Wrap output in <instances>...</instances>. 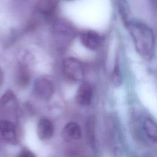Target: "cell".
Wrapping results in <instances>:
<instances>
[{"label":"cell","mask_w":157,"mask_h":157,"mask_svg":"<svg viewBox=\"0 0 157 157\" xmlns=\"http://www.w3.org/2000/svg\"><path fill=\"white\" fill-rule=\"evenodd\" d=\"M15 82L18 87L25 88L28 86L31 81V73L28 66L23 63H20L15 72Z\"/></svg>","instance_id":"ba28073f"},{"label":"cell","mask_w":157,"mask_h":157,"mask_svg":"<svg viewBox=\"0 0 157 157\" xmlns=\"http://www.w3.org/2000/svg\"><path fill=\"white\" fill-rule=\"evenodd\" d=\"M82 45L90 50H96L101 44V39L99 34L93 30L83 31L80 36Z\"/></svg>","instance_id":"8992f818"},{"label":"cell","mask_w":157,"mask_h":157,"mask_svg":"<svg viewBox=\"0 0 157 157\" xmlns=\"http://www.w3.org/2000/svg\"><path fill=\"white\" fill-rule=\"evenodd\" d=\"M62 71L64 75L73 82L80 81L84 77L82 63L74 57H67L63 60Z\"/></svg>","instance_id":"3957f363"},{"label":"cell","mask_w":157,"mask_h":157,"mask_svg":"<svg viewBox=\"0 0 157 157\" xmlns=\"http://www.w3.org/2000/svg\"><path fill=\"white\" fill-rule=\"evenodd\" d=\"M52 32L54 40L59 47H67L76 35L74 27L64 19H57L53 22Z\"/></svg>","instance_id":"7a4b0ae2"},{"label":"cell","mask_w":157,"mask_h":157,"mask_svg":"<svg viewBox=\"0 0 157 157\" xmlns=\"http://www.w3.org/2000/svg\"><path fill=\"white\" fill-rule=\"evenodd\" d=\"M37 134L42 140H47L52 138L54 134V126L52 121L45 118H40L37 124Z\"/></svg>","instance_id":"30bf717a"},{"label":"cell","mask_w":157,"mask_h":157,"mask_svg":"<svg viewBox=\"0 0 157 157\" xmlns=\"http://www.w3.org/2000/svg\"><path fill=\"white\" fill-rule=\"evenodd\" d=\"M144 129L148 138L156 142L157 132L156 123L150 118H146L144 122Z\"/></svg>","instance_id":"7c38bea8"},{"label":"cell","mask_w":157,"mask_h":157,"mask_svg":"<svg viewBox=\"0 0 157 157\" xmlns=\"http://www.w3.org/2000/svg\"><path fill=\"white\" fill-rule=\"evenodd\" d=\"M93 89L88 83H83L78 87L76 93V101L82 106L89 105L92 101Z\"/></svg>","instance_id":"9c48e42d"},{"label":"cell","mask_w":157,"mask_h":157,"mask_svg":"<svg viewBox=\"0 0 157 157\" xmlns=\"http://www.w3.org/2000/svg\"><path fill=\"white\" fill-rule=\"evenodd\" d=\"M17 99L14 92L10 90H7L0 98V107L7 106H17Z\"/></svg>","instance_id":"8fae6325"},{"label":"cell","mask_w":157,"mask_h":157,"mask_svg":"<svg viewBox=\"0 0 157 157\" xmlns=\"http://www.w3.org/2000/svg\"><path fill=\"white\" fill-rule=\"evenodd\" d=\"M61 135L63 139L67 142L77 140L82 136L80 126L76 122H68L63 127Z\"/></svg>","instance_id":"52a82bcc"},{"label":"cell","mask_w":157,"mask_h":157,"mask_svg":"<svg viewBox=\"0 0 157 157\" xmlns=\"http://www.w3.org/2000/svg\"><path fill=\"white\" fill-rule=\"evenodd\" d=\"M112 83L117 86H118L121 85L122 82L121 75L119 68V66L118 64H115L113 71L112 74Z\"/></svg>","instance_id":"4fadbf2b"},{"label":"cell","mask_w":157,"mask_h":157,"mask_svg":"<svg viewBox=\"0 0 157 157\" xmlns=\"http://www.w3.org/2000/svg\"><path fill=\"white\" fill-rule=\"evenodd\" d=\"M33 93L38 98L42 100H48L55 92L53 83L47 78H38L33 85Z\"/></svg>","instance_id":"277c9868"},{"label":"cell","mask_w":157,"mask_h":157,"mask_svg":"<svg viewBox=\"0 0 157 157\" xmlns=\"http://www.w3.org/2000/svg\"><path fill=\"white\" fill-rule=\"evenodd\" d=\"M17 157H36V155L30 150L23 148L18 152Z\"/></svg>","instance_id":"5bb4252c"},{"label":"cell","mask_w":157,"mask_h":157,"mask_svg":"<svg viewBox=\"0 0 157 157\" xmlns=\"http://www.w3.org/2000/svg\"><path fill=\"white\" fill-rule=\"evenodd\" d=\"M126 26L139 55L145 60H151L155 53V37L151 28L139 21H127Z\"/></svg>","instance_id":"6da1fadb"},{"label":"cell","mask_w":157,"mask_h":157,"mask_svg":"<svg viewBox=\"0 0 157 157\" xmlns=\"http://www.w3.org/2000/svg\"><path fill=\"white\" fill-rule=\"evenodd\" d=\"M4 73L2 71V69L0 68V87L2 85V84L3 83V81H4Z\"/></svg>","instance_id":"2e32d148"},{"label":"cell","mask_w":157,"mask_h":157,"mask_svg":"<svg viewBox=\"0 0 157 157\" xmlns=\"http://www.w3.org/2000/svg\"><path fill=\"white\" fill-rule=\"evenodd\" d=\"M0 134L7 143L11 145L18 144L16 126L12 121L7 120L0 121Z\"/></svg>","instance_id":"5b68a950"},{"label":"cell","mask_w":157,"mask_h":157,"mask_svg":"<svg viewBox=\"0 0 157 157\" xmlns=\"http://www.w3.org/2000/svg\"><path fill=\"white\" fill-rule=\"evenodd\" d=\"M68 1H71V0H68Z\"/></svg>","instance_id":"e0dca14e"},{"label":"cell","mask_w":157,"mask_h":157,"mask_svg":"<svg viewBox=\"0 0 157 157\" xmlns=\"http://www.w3.org/2000/svg\"><path fill=\"white\" fill-rule=\"evenodd\" d=\"M66 157H84L81 151L77 148H71L67 152Z\"/></svg>","instance_id":"9a60e30c"}]
</instances>
